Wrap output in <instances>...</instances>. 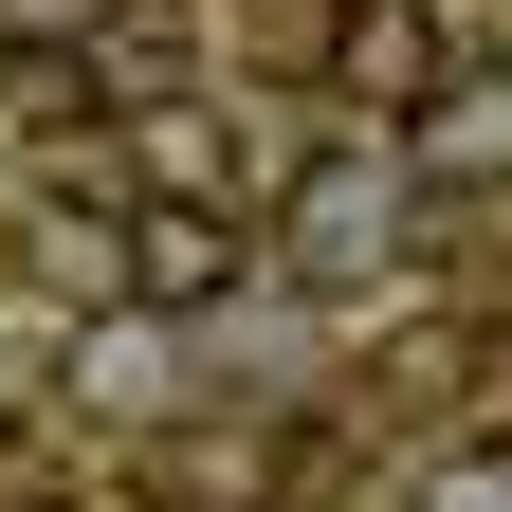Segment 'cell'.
Returning a JSON list of instances; mask_svg holds the SVG:
<instances>
[{
	"label": "cell",
	"instance_id": "1",
	"mask_svg": "<svg viewBox=\"0 0 512 512\" xmlns=\"http://www.w3.org/2000/svg\"><path fill=\"white\" fill-rule=\"evenodd\" d=\"M110 238H128V311H220V293H256V220L202 202V183L110 202Z\"/></svg>",
	"mask_w": 512,
	"mask_h": 512
},
{
	"label": "cell",
	"instance_id": "2",
	"mask_svg": "<svg viewBox=\"0 0 512 512\" xmlns=\"http://www.w3.org/2000/svg\"><path fill=\"white\" fill-rule=\"evenodd\" d=\"M384 220H403V183H384V165H348V147L293 165V183H275V275H293V293H366L384 256H403Z\"/></svg>",
	"mask_w": 512,
	"mask_h": 512
},
{
	"label": "cell",
	"instance_id": "3",
	"mask_svg": "<svg viewBox=\"0 0 512 512\" xmlns=\"http://www.w3.org/2000/svg\"><path fill=\"white\" fill-rule=\"evenodd\" d=\"M439 55H458L439 0H330V92H348L366 128H403V110L439 92Z\"/></svg>",
	"mask_w": 512,
	"mask_h": 512
},
{
	"label": "cell",
	"instance_id": "4",
	"mask_svg": "<svg viewBox=\"0 0 512 512\" xmlns=\"http://www.w3.org/2000/svg\"><path fill=\"white\" fill-rule=\"evenodd\" d=\"M421 183H512V55H439V92L403 110Z\"/></svg>",
	"mask_w": 512,
	"mask_h": 512
},
{
	"label": "cell",
	"instance_id": "5",
	"mask_svg": "<svg viewBox=\"0 0 512 512\" xmlns=\"http://www.w3.org/2000/svg\"><path fill=\"white\" fill-rule=\"evenodd\" d=\"M37 275H55V311H128V238H110V202H92V220H55V238H37Z\"/></svg>",
	"mask_w": 512,
	"mask_h": 512
},
{
	"label": "cell",
	"instance_id": "6",
	"mask_svg": "<svg viewBox=\"0 0 512 512\" xmlns=\"http://www.w3.org/2000/svg\"><path fill=\"white\" fill-rule=\"evenodd\" d=\"M147 165H165V183H202V202H238V183H256L220 110H165V128H147Z\"/></svg>",
	"mask_w": 512,
	"mask_h": 512
},
{
	"label": "cell",
	"instance_id": "7",
	"mask_svg": "<svg viewBox=\"0 0 512 512\" xmlns=\"http://www.w3.org/2000/svg\"><path fill=\"white\" fill-rule=\"evenodd\" d=\"M421 512H512V439H458V458L421 476Z\"/></svg>",
	"mask_w": 512,
	"mask_h": 512
}]
</instances>
